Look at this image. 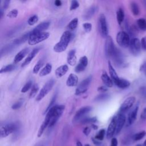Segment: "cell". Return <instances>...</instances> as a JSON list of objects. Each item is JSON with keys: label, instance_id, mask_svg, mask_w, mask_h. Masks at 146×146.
<instances>
[{"label": "cell", "instance_id": "obj_61", "mask_svg": "<svg viewBox=\"0 0 146 146\" xmlns=\"http://www.w3.org/2000/svg\"><path fill=\"white\" fill-rule=\"evenodd\" d=\"M136 146H143V145H141V144H137V145H136Z\"/></svg>", "mask_w": 146, "mask_h": 146}, {"label": "cell", "instance_id": "obj_27", "mask_svg": "<svg viewBox=\"0 0 146 146\" xmlns=\"http://www.w3.org/2000/svg\"><path fill=\"white\" fill-rule=\"evenodd\" d=\"M52 70V66L50 63H47L46 66L39 72L40 76H44L49 74Z\"/></svg>", "mask_w": 146, "mask_h": 146}, {"label": "cell", "instance_id": "obj_41", "mask_svg": "<svg viewBox=\"0 0 146 146\" xmlns=\"http://www.w3.org/2000/svg\"><path fill=\"white\" fill-rule=\"evenodd\" d=\"M105 132H106L105 129H100L98 133V134L96 135V136H95V139L98 140H102L104 137Z\"/></svg>", "mask_w": 146, "mask_h": 146}, {"label": "cell", "instance_id": "obj_47", "mask_svg": "<svg viewBox=\"0 0 146 146\" xmlns=\"http://www.w3.org/2000/svg\"><path fill=\"white\" fill-rule=\"evenodd\" d=\"M141 48L146 50V36L143 37L141 40Z\"/></svg>", "mask_w": 146, "mask_h": 146}, {"label": "cell", "instance_id": "obj_4", "mask_svg": "<svg viewBox=\"0 0 146 146\" xmlns=\"http://www.w3.org/2000/svg\"><path fill=\"white\" fill-rule=\"evenodd\" d=\"M98 27L102 36L104 38H107L108 34V29L106 16L103 13L99 15L98 19Z\"/></svg>", "mask_w": 146, "mask_h": 146}, {"label": "cell", "instance_id": "obj_28", "mask_svg": "<svg viewBox=\"0 0 146 146\" xmlns=\"http://www.w3.org/2000/svg\"><path fill=\"white\" fill-rule=\"evenodd\" d=\"M96 10H97L96 7H95V6L91 7L90 9H88L87 10L86 13L84 14V18L86 19H91L93 17V15L95 14V12H96Z\"/></svg>", "mask_w": 146, "mask_h": 146}, {"label": "cell", "instance_id": "obj_22", "mask_svg": "<svg viewBox=\"0 0 146 146\" xmlns=\"http://www.w3.org/2000/svg\"><path fill=\"white\" fill-rule=\"evenodd\" d=\"M101 79L104 84L107 87H112L113 86V80L110 78L105 71H103L101 75Z\"/></svg>", "mask_w": 146, "mask_h": 146}, {"label": "cell", "instance_id": "obj_23", "mask_svg": "<svg viewBox=\"0 0 146 146\" xmlns=\"http://www.w3.org/2000/svg\"><path fill=\"white\" fill-rule=\"evenodd\" d=\"M75 50H70L67 55V61L68 64L70 66H74L76 62V57L75 55Z\"/></svg>", "mask_w": 146, "mask_h": 146}, {"label": "cell", "instance_id": "obj_12", "mask_svg": "<svg viewBox=\"0 0 146 146\" xmlns=\"http://www.w3.org/2000/svg\"><path fill=\"white\" fill-rule=\"evenodd\" d=\"M135 98L133 96H130L127 98L121 104L120 107V111L121 113H123L129 110L133 105L135 102Z\"/></svg>", "mask_w": 146, "mask_h": 146}, {"label": "cell", "instance_id": "obj_15", "mask_svg": "<svg viewBox=\"0 0 146 146\" xmlns=\"http://www.w3.org/2000/svg\"><path fill=\"white\" fill-rule=\"evenodd\" d=\"M139 103H137L135 106L133 107L132 110H131V111L129 112L128 116V119H127V124L128 125H130L132 124L134 121L136 120L137 115V112L139 110Z\"/></svg>", "mask_w": 146, "mask_h": 146}, {"label": "cell", "instance_id": "obj_49", "mask_svg": "<svg viewBox=\"0 0 146 146\" xmlns=\"http://www.w3.org/2000/svg\"><path fill=\"white\" fill-rule=\"evenodd\" d=\"M136 33H137V29L136 26H133L129 28V33L131 35H135Z\"/></svg>", "mask_w": 146, "mask_h": 146}, {"label": "cell", "instance_id": "obj_48", "mask_svg": "<svg viewBox=\"0 0 146 146\" xmlns=\"http://www.w3.org/2000/svg\"><path fill=\"white\" fill-rule=\"evenodd\" d=\"M140 118L142 120H146V108H144L140 114Z\"/></svg>", "mask_w": 146, "mask_h": 146}, {"label": "cell", "instance_id": "obj_45", "mask_svg": "<svg viewBox=\"0 0 146 146\" xmlns=\"http://www.w3.org/2000/svg\"><path fill=\"white\" fill-rule=\"evenodd\" d=\"M83 29L86 33H89L92 29V25L90 23H84L83 25Z\"/></svg>", "mask_w": 146, "mask_h": 146}, {"label": "cell", "instance_id": "obj_10", "mask_svg": "<svg viewBox=\"0 0 146 146\" xmlns=\"http://www.w3.org/2000/svg\"><path fill=\"white\" fill-rule=\"evenodd\" d=\"M116 47L113 43V40L111 36H108L106 38V41L105 43V52L106 55L107 57L111 58L115 50Z\"/></svg>", "mask_w": 146, "mask_h": 146}, {"label": "cell", "instance_id": "obj_38", "mask_svg": "<svg viewBox=\"0 0 146 146\" xmlns=\"http://www.w3.org/2000/svg\"><path fill=\"white\" fill-rule=\"evenodd\" d=\"M56 98H57V94L56 93V94H55V95L53 96V97L52 98L51 100H50V103H49L48 107H47L46 110L45 111H44V113H47V112H48V111L51 108H52L54 106H55L54 104H55V100H56Z\"/></svg>", "mask_w": 146, "mask_h": 146}, {"label": "cell", "instance_id": "obj_55", "mask_svg": "<svg viewBox=\"0 0 146 146\" xmlns=\"http://www.w3.org/2000/svg\"><path fill=\"white\" fill-rule=\"evenodd\" d=\"M141 93L143 96H146V87H143L141 88Z\"/></svg>", "mask_w": 146, "mask_h": 146}, {"label": "cell", "instance_id": "obj_3", "mask_svg": "<svg viewBox=\"0 0 146 146\" xmlns=\"http://www.w3.org/2000/svg\"><path fill=\"white\" fill-rule=\"evenodd\" d=\"M111 58L117 67L121 68L126 67L127 63L124 56L120 50H119L117 47H116Z\"/></svg>", "mask_w": 146, "mask_h": 146}, {"label": "cell", "instance_id": "obj_52", "mask_svg": "<svg viewBox=\"0 0 146 146\" xmlns=\"http://www.w3.org/2000/svg\"><path fill=\"white\" fill-rule=\"evenodd\" d=\"M117 144H118V142H117V140L116 139V138H115V137L112 138L111 139L110 146H117Z\"/></svg>", "mask_w": 146, "mask_h": 146}, {"label": "cell", "instance_id": "obj_2", "mask_svg": "<svg viewBox=\"0 0 146 146\" xmlns=\"http://www.w3.org/2000/svg\"><path fill=\"white\" fill-rule=\"evenodd\" d=\"M65 107L63 105H55L52 107V113L48 125L49 127H52L62 115Z\"/></svg>", "mask_w": 146, "mask_h": 146}, {"label": "cell", "instance_id": "obj_39", "mask_svg": "<svg viewBox=\"0 0 146 146\" xmlns=\"http://www.w3.org/2000/svg\"><path fill=\"white\" fill-rule=\"evenodd\" d=\"M38 17L36 15H34L29 18L27 21V23L29 25L32 26L38 22Z\"/></svg>", "mask_w": 146, "mask_h": 146}, {"label": "cell", "instance_id": "obj_31", "mask_svg": "<svg viewBox=\"0 0 146 146\" xmlns=\"http://www.w3.org/2000/svg\"><path fill=\"white\" fill-rule=\"evenodd\" d=\"M137 25L140 30L146 31V20L144 18H140L137 20Z\"/></svg>", "mask_w": 146, "mask_h": 146}, {"label": "cell", "instance_id": "obj_30", "mask_svg": "<svg viewBox=\"0 0 146 146\" xmlns=\"http://www.w3.org/2000/svg\"><path fill=\"white\" fill-rule=\"evenodd\" d=\"M124 18V13L121 8H119L116 12V19L118 23L121 25Z\"/></svg>", "mask_w": 146, "mask_h": 146}, {"label": "cell", "instance_id": "obj_60", "mask_svg": "<svg viewBox=\"0 0 146 146\" xmlns=\"http://www.w3.org/2000/svg\"><path fill=\"white\" fill-rule=\"evenodd\" d=\"M143 146H146V140L144 141V142L143 143Z\"/></svg>", "mask_w": 146, "mask_h": 146}, {"label": "cell", "instance_id": "obj_32", "mask_svg": "<svg viewBox=\"0 0 146 146\" xmlns=\"http://www.w3.org/2000/svg\"><path fill=\"white\" fill-rule=\"evenodd\" d=\"M78 24V19L77 18H75L69 22L67 26V27L68 28V29L71 30H74L76 28Z\"/></svg>", "mask_w": 146, "mask_h": 146}, {"label": "cell", "instance_id": "obj_16", "mask_svg": "<svg viewBox=\"0 0 146 146\" xmlns=\"http://www.w3.org/2000/svg\"><path fill=\"white\" fill-rule=\"evenodd\" d=\"M50 25V22H43L37 25L31 31H30V35H36L38 34L42 33H43V31H44L45 30L47 29Z\"/></svg>", "mask_w": 146, "mask_h": 146}, {"label": "cell", "instance_id": "obj_43", "mask_svg": "<svg viewBox=\"0 0 146 146\" xmlns=\"http://www.w3.org/2000/svg\"><path fill=\"white\" fill-rule=\"evenodd\" d=\"M18 13V12L17 9H13L7 13V17L9 18H15L17 17Z\"/></svg>", "mask_w": 146, "mask_h": 146}, {"label": "cell", "instance_id": "obj_13", "mask_svg": "<svg viewBox=\"0 0 146 146\" xmlns=\"http://www.w3.org/2000/svg\"><path fill=\"white\" fill-rule=\"evenodd\" d=\"M116 120H117V116H114L110 124L108 125L107 133H106V136L107 139H110L112 137V136L115 134L116 129Z\"/></svg>", "mask_w": 146, "mask_h": 146}, {"label": "cell", "instance_id": "obj_14", "mask_svg": "<svg viewBox=\"0 0 146 146\" xmlns=\"http://www.w3.org/2000/svg\"><path fill=\"white\" fill-rule=\"evenodd\" d=\"M126 120V117L125 115L123 113H120L117 116L116 120V129L115 135H117L120 133L122 129Z\"/></svg>", "mask_w": 146, "mask_h": 146}, {"label": "cell", "instance_id": "obj_62", "mask_svg": "<svg viewBox=\"0 0 146 146\" xmlns=\"http://www.w3.org/2000/svg\"><path fill=\"white\" fill-rule=\"evenodd\" d=\"M85 146H90V145L89 144H86V145H85Z\"/></svg>", "mask_w": 146, "mask_h": 146}, {"label": "cell", "instance_id": "obj_54", "mask_svg": "<svg viewBox=\"0 0 146 146\" xmlns=\"http://www.w3.org/2000/svg\"><path fill=\"white\" fill-rule=\"evenodd\" d=\"M9 3H10V1H3V5H2V9L3 10L6 9L9 6Z\"/></svg>", "mask_w": 146, "mask_h": 146}, {"label": "cell", "instance_id": "obj_35", "mask_svg": "<svg viewBox=\"0 0 146 146\" xmlns=\"http://www.w3.org/2000/svg\"><path fill=\"white\" fill-rule=\"evenodd\" d=\"M15 66L13 64H8L6 66H5L2 67L1 68L0 72L1 73H4V72H10L14 70Z\"/></svg>", "mask_w": 146, "mask_h": 146}, {"label": "cell", "instance_id": "obj_21", "mask_svg": "<svg viewBox=\"0 0 146 146\" xmlns=\"http://www.w3.org/2000/svg\"><path fill=\"white\" fill-rule=\"evenodd\" d=\"M50 119H51V117L49 115H46V117H45V119H44L43 123L40 125V127L39 128V129L38 131V137H40L42 136V135L43 134V133L46 127L47 126H48Z\"/></svg>", "mask_w": 146, "mask_h": 146}, {"label": "cell", "instance_id": "obj_56", "mask_svg": "<svg viewBox=\"0 0 146 146\" xmlns=\"http://www.w3.org/2000/svg\"><path fill=\"white\" fill-rule=\"evenodd\" d=\"M54 3H55V6H61V5H62V2H61L60 0H56V1H55Z\"/></svg>", "mask_w": 146, "mask_h": 146}, {"label": "cell", "instance_id": "obj_46", "mask_svg": "<svg viewBox=\"0 0 146 146\" xmlns=\"http://www.w3.org/2000/svg\"><path fill=\"white\" fill-rule=\"evenodd\" d=\"M22 101H18L12 105L11 108L13 110H17L19 108L22 106Z\"/></svg>", "mask_w": 146, "mask_h": 146}, {"label": "cell", "instance_id": "obj_20", "mask_svg": "<svg viewBox=\"0 0 146 146\" xmlns=\"http://www.w3.org/2000/svg\"><path fill=\"white\" fill-rule=\"evenodd\" d=\"M78 76L74 74H70L66 80V84L68 87H74L78 84Z\"/></svg>", "mask_w": 146, "mask_h": 146}, {"label": "cell", "instance_id": "obj_42", "mask_svg": "<svg viewBox=\"0 0 146 146\" xmlns=\"http://www.w3.org/2000/svg\"><path fill=\"white\" fill-rule=\"evenodd\" d=\"M32 84H33L32 81L30 80V81L27 82L25 84V86L23 87V88H22V90H21V92H22V93H25V92H26L31 87Z\"/></svg>", "mask_w": 146, "mask_h": 146}, {"label": "cell", "instance_id": "obj_53", "mask_svg": "<svg viewBox=\"0 0 146 146\" xmlns=\"http://www.w3.org/2000/svg\"><path fill=\"white\" fill-rule=\"evenodd\" d=\"M90 132H91V129H90V128L88 127H85L84 129H83V133H84V134H85V135H87V136L89 135V133H90Z\"/></svg>", "mask_w": 146, "mask_h": 146}, {"label": "cell", "instance_id": "obj_36", "mask_svg": "<svg viewBox=\"0 0 146 146\" xmlns=\"http://www.w3.org/2000/svg\"><path fill=\"white\" fill-rule=\"evenodd\" d=\"M43 64V61L42 59L39 60L37 63H36V64L34 66V68H33V72L34 74H37L39 71L40 70V68L42 67Z\"/></svg>", "mask_w": 146, "mask_h": 146}, {"label": "cell", "instance_id": "obj_8", "mask_svg": "<svg viewBox=\"0 0 146 146\" xmlns=\"http://www.w3.org/2000/svg\"><path fill=\"white\" fill-rule=\"evenodd\" d=\"M129 47V51L133 55H139L141 51V41H140V40L137 38H134L132 39L131 40Z\"/></svg>", "mask_w": 146, "mask_h": 146}, {"label": "cell", "instance_id": "obj_58", "mask_svg": "<svg viewBox=\"0 0 146 146\" xmlns=\"http://www.w3.org/2000/svg\"><path fill=\"white\" fill-rule=\"evenodd\" d=\"M76 146H83V145H82V144L79 141H78L76 142Z\"/></svg>", "mask_w": 146, "mask_h": 146}, {"label": "cell", "instance_id": "obj_26", "mask_svg": "<svg viewBox=\"0 0 146 146\" xmlns=\"http://www.w3.org/2000/svg\"><path fill=\"white\" fill-rule=\"evenodd\" d=\"M115 84L119 88H122V89L128 88L131 84L129 81H128L126 79H122V78H120L115 83Z\"/></svg>", "mask_w": 146, "mask_h": 146}, {"label": "cell", "instance_id": "obj_9", "mask_svg": "<svg viewBox=\"0 0 146 146\" xmlns=\"http://www.w3.org/2000/svg\"><path fill=\"white\" fill-rule=\"evenodd\" d=\"M91 80H92V76H90L87 78H86L85 79H84L83 81H82L80 83V84L78 85L77 88H76L75 95H79L87 91Z\"/></svg>", "mask_w": 146, "mask_h": 146}, {"label": "cell", "instance_id": "obj_24", "mask_svg": "<svg viewBox=\"0 0 146 146\" xmlns=\"http://www.w3.org/2000/svg\"><path fill=\"white\" fill-rule=\"evenodd\" d=\"M68 70V67L66 64L62 65V66L58 67L55 71L56 76L57 78H60V77L63 76L64 75L66 74V73L67 72Z\"/></svg>", "mask_w": 146, "mask_h": 146}, {"label": "cell", "instance_id": "obj_29", "mask_svg": "<svg viewBox=\"0 0 146 146\" xmlns=\"http://www.w3.org/2000/svg\"><path fill=\"white\" fill-rule=\"evenodd\" d=\"M130 7L132 14L134 15H138L140 13L139 7L137 3L135 2H131L130 3Z\"/></svg>", "mask_w": 146, "mask_h": 146}, {"label": "cell", "instance_id": "obj_18", "mask_svg": "<svg viewBox=\"0 0 146 146\" xmlns=\"http://www.w3.org/2000/svg\"><path fill=\"white\" fill-rule=\"evenodd\" d=\"M39 49L38 48H34L27 55V56L26 57V58L25 59L24 62L22 63V64H21V67H23L25 66H26V65L29 64L31 61L34 59V58L35 56V55L38 54V51H39Z\"/></svg>", "mask_w": 146, "mask_h": 146}, {"label": "cell", "instance_id": "obj_6", "mask_svg": "<svg viewBox=\"0 0 146 146\" xmlns=\"http://www.w3.org/2000/svg\"><path fill=\"white\" fill-rule=\"evenodd\" d=\"M54 83H55V81L52 79L47 81L44 84V85L43 86V87L40 90L38 95L36 96V101L41 100L52 89V88L54 84Z\"/></svg>", "mask_w": 146, "mask_h": 146}, {"label": "cell", "instance_id": "obj_19", "mask_svg": "<svg viewBox=\"0 0 146 146\" xmlns=\"http://www.w3.org/2000/svg\"><path fill=\"white\" fill-rule=\"evenodd\" d=\"M29 48H25L22 50H21L19 52H18L14 58V63H17L20 61H21L23 59V58L26 56V55L29 52Z\"/></svg>", "mask_w": 146, "mask_h": 146}, {"label": "cell", "instance_id": "obj_5", "mask_svg": "<svg viewBox=\"0 0 146 146\" xmlns=\"http://www.w3.org/2000/svg\"><path fill=\"white\" fill-rule=\"evenodd\" d=\"M116 42L120 46L127 48L129 47L131 42L129 35L125 31H119L116 35Z\"/></svg>", "mask_w": 146, "mask_h": 146}, {"label": "cell", "instance_id": "obj_17", "mask_svg": "<svg viewBox=\"0 0 146 146\" xmlns=\"http://www.w3.org/2000/svg\"><path fill=\"white\" fill-rule=\"evenodd\" d=\"M92 110V107L91 106H84L80 109H79L78 111H76L74 120L75 121H77L79 119H80L82 117H83L84 115L89 113Z\"/></svg>", "mask_w": 146, "mask_h": 146}, {"label": "cell", "instance_id": "obj_37", "mask_svg": "<svg viewBox=\"0 0 146 146\" xmlns=\"http://www.w3.org/2000/svg\"><path fill=\"white\" fill-rule=\"evenodd\" d=\"M39 90V86L37 84H34L33 86H32V88H31V91H30V98H32L33 97H34L36 93L38 92Z\"/></svg>", "mask_w": 146, "mask_h": 146}, {"label": "cell", "instance_id": "obj_40", "mask_svg": "<svg viewBox=\"0 0 146 146\" xmlns=\"http://www.w3.org/2000/svg\"><path fill=\"white\" fill-rule=\"evenodd\" d=\"M97 121V118L96 117H87L81 120V123L83 124H86V123H95Z\"/></svg>", "mask_w": 146, "mask_h": 146}, {"label": "cell", "instance_id": "obj_44", "mask_svg": "<svg viewBox=\"0 0 146 146\" xmlns=\"http://www.w3.org/2000/svg\"><path fill=\"white\" fill-rule=\"evenodd\" d=\"M79 6V2L77 1H75V0H73L71 2V6H70V10H75L76 8H78Z\"/></svg>", "mask_w": 146, "mask_h": 146}, {"label": "cell", "instance_id": "obj_50", "mask_svg": "<svg viewBox=\"0 0 146 146\" xmlns=\"http://www.w3.org/2000/svg\"><path fill=\"white\" fill-rule=\"evenodd\" d=\"M140 71H141L145 75H146V62H144L142 65L140 66Z\"/></svg>", "mask_w": 146, "mask_h": 146}, {"label": "cell", "instance_id": "obj_7", "mask_svg": "<svg viewBox=\"0 0 146 146\" xmlns=\"http://www.w3.org/2000/svg\"><path fill=\"white\" fill-rule=\"evenodd\" d=\"M49 36L50 34L47 32H43L36 35H30L28 43L30 45H35L47 39Z\"/></svg>", "mask_w": 146, "mask_h": 146}, {"label": "cell", "instance_id": "obj_59", "mask_svg": "<svg viewBox=\"0 0 146 146\" xmlns=\"http://www.w3.org/2000/svg\"><path fill=\"white\" fill-rule=\"evenodd\" d=\"M92 127H94V129H97L98 128V127L96 125H92Z\"/></svg>", "mask_w": 146, "mask_h": 146}, {"label": "cell", "instance_id": "obj_51", "mask_svg": "<svg viewBox=\"0 0 146 146\" xmlns=\"http://www.w3.org/2000/svg\"><path fill=\"white\" fill-rule=\"evenodd\" d=\"M98 91L99 92H106L108 90V88L107 86H100L98 88Z\"/></svg>", "mask_w": 146, "mask_h": 146}, {"label": "cell", "instance_id": "obj_25", "mask_svg": "<svg viewBox=\"0 0 146 146\" xmlns=\"http://www.w3.org/2000/svg\"><path fill=\"white\" fill-rule=\"evenodd\" d=\"M108 70H109V72L111 76V78H112L113 82H114V83L115 82H116L120 78H119L115 70L114 69V68L113 67L112 64L111 63L110 61H108Z\"/></svg>", "mask_w": 146, "mask_h": 146}, {"label": "cell", "instance_id": "obj_57", "mask_svg": "<svg viewBox=\"0 0 146 146\" xmlns=\"http://www.w3.org/2000/svg\"><path fill=\"white\" fill-rule=\"evenodd\" d=\"M3 15V10L1 8V10H0V18H2Z\"/></svg>", "mask_w": 146, "mask_h": 146}, {"label": "cell", "instance_id": "obj_11", "mask_svg": "<svg viewBox=\"0 0 146 146\" xmlns=\"http://www.w3.org/2000/svg\"><path fill=\"white\" fill-rule=\"evenodd\" d=\"M17 129V125L14 123H10L1 127V137H6Z\"/></svg>", "mask_w": 146, "mask_h": 146}, {"label": "cell", "instance_id": "obj_34", "mask_svg": "<svg viewBox=\"0 0 146 146\" xmlns=\"http://www.w3.org/2000/svg\"><path fill=\"white\" fill-rule=\"evenodd\" d=\"M145 135H146V132L145 131H142L135 133L133 136L132 138L135 141H139L142 139Z\"/></svg>", "mask_w": 146, "mask_h": 146}, {"label": "cell", "instance_id": "obj_33", "mask_svg": "<svg viewBox=\"0 0 146 146\" xmlns=\"http://www.w3.org/2000/svg\"><path fill=\"white\" fill-rule=\"evenodd\" d=\"M110 98V95L108 94H102L99 95H98L94 99V100L95 102H102L104 100H106Z\"/></svg>", "mask_w": 146, "mask_h": 146}, {"label": "cell", "instance_id": "obj_1", "mask_svg": "<svg viewBox=\"0 0 146 146\" xmlns=\"http://www.w3.org/2000/svg\"><path fill=\"white\" fill-rule=\"evenodd\" d=\"M72 34L69 31H64L60 39L59 42H58L53 47V50L56 52H62L66 50L68 43L71 40Z\"/></svg>", "mask_w": 146, "mask_h": 146}]
</instances>
